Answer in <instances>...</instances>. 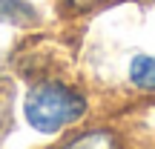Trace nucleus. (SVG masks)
<instances>
[{
	"label": "nucleus",
	"mask_w": 155,
	"mask_h": 149,
	"mask_svg": "<svg viewBox=\"0 0 155 149\" xmlns=\"http://www.w3.org/2000/svg\"><path fill=\"white\" fill-rule=\"evenodd\" d=\"M89 103L81 89L61 80H40L26 92L23 100V115L29 126L40 135H55L69 129L86 115Z\"/></svg>",
	"instance_id": "obj_1"
},
{
	"label": "nucleus",
	"mask_w": 155,
	"mask_h": 149,
	"mask_svg": "<svg viewBox=\"0 0 155 149\" xmlns=\"http://www.w3.org/2000/svg\"><path fill=\"white\" fill-rule=\"evenodd\" d=\"M127 75L138 92H155V57L152 55H135L129 60Z\"/></svg>",
	"instance_id": "obj_2"
},
{
	"label": "nucleus",
	"mask_w": 155,
	"mask_h": 149,
	"mask_svg": "<svg viewBox=\"0 0 155 149\" xmlns=\"http://www.w3.org/2000/svg\"><path fill=\"white\" fill-rule=\"evenodd\" d=\"M0 20L29 26V23L38 20V9L26 0H0Z\"/></svg>",
	"instance_id": "obj_3"
},
{
	"label": "nucleus",
	"mask_w": 155,
	"mask_h": 149,
	"mask_svg": "<svg viewBox=\"0 0 155 149\" xmlns=\"http://www.w3.org/2000/svg\"><path fill=\"white\" fill-rule=\"evenodd\" d=\"M63 146H118V138L112 129H86V132H78L75 138L63 141Z\"/></svg>",
	"instance_id": "obj_4"
},
{
	"label": "nucleus",
	"mask_w": 155,
	"mask_h": 149,
	"mask_svg": "<svg viewBox=\"0 0 155 149\" xmlns=\"http://www.w3.org/2000/svg\"><path fill=\"white\" fill-rule=\"evenodd\" d=\"M9 126H12V100L6 92H0V141L6 138Z\"/></svg>",
	"instance_id": "obj_5"
},
{
	"label": "nucleus",
	"mask_w": 155,
	"mask_h": 149,
	"mask_svg": "<svg viewBox=\"0 0 155 149\" xmlns=\"http://www.w3.org/2000/svg\"><path fill=\"white\" fill-rule=\"evenodd\" d=\"M69 3H78V6H83V3H92V0H69Z\"/></svg>",
	"instance_id": "obj_6"
}]
</instances>
